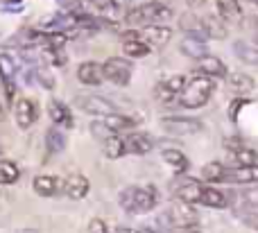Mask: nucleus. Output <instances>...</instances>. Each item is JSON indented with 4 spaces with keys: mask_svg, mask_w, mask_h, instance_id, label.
<instances>
[{
    "mask_svg": "<svg viewBox=\"0 0 258 233\" xmlns=\"http://www.w3.org/2000/svg\"><path fill=\"white\" fill-rule=\"evenodd\" d=\"M179 48H181L183 54L197 59V61H200L202 57H206V54H209V43H206V39H204V36H200V34L183 36L181 43H179Z\"/></svg>",
    "mask_w": 258,
    "mask_h": 233,
    "instance_id": "9",
    "label": "nucleus"
},
{
    "mask_svg": "<svg viewBox=\"0 0 258 233\" xmlns=\"http://www.w3.org/2000/svg\"><path fill=\"white\" fill-rule=\"evenodd\" d=\"M224 181H231V184H258V163L256 166H238L233 170H227Z\"/></svg>",
    "mask_w": 258,
    "mask_h": 233,
    "instance_id": "15",
    "label": "nucleus"
},
{
    "mask_svg": "<svg viewBox=\"0 0 258 233\" xmlns=\"http://www.w3.org/2000/svg\"><path fill=\"white\" fill-rule=\"evenodd\" d=\"M45 147H48V152H52V154L63 152V147H66V136H63L59 129L50 127V129L45 131Z\"/></svg>",
    "mask_w": 258,
    "mask_h": 233,
    "instance_id": "27",
    "label": "nucleus"
},
{
    "mask_svg": "<svg viewBox=\"0 0 258 233\" xmlns=\"http://www.w3.org/2000/svg\"><path fill=\"white\" fill-rule=\"evenodd\" d=\"M224 175H227V168H224L220 161H211L202 168V177H204L206 181H211V184H220V181H224Z\"/></svg>",
    "mask_w": 258,
    "mask_h": 233,
    "instance_id": "28",
    "label": "nucleus"
},
{
    "mask_svg": "<svg viewBox=\"0 0 258 233\" xmlns=\"http://www.w3.org/2000/svg\"><path fill=\"white\" fill-rule=\"evenodd\" d=\"M213 89H215V84L211 77H204V75L192 77L190 82H186V89L181 91V100L179 102L186 109H200L209 102Z\"/></svg>",
    "mask_w": 258,
    "mask_h": 233,
    "instance_id": "3",
    "label": "nucleus"
},
{
    "mask_svg": "<svg viewBox=\"0 0 258 233\" xmlns=\"http://www.w3.org/2000/svg\"><path fill=\"white\" fill-rule=\"evenodd\" d=\"M86 233H109V231H107V224H104L100 217H95V220L89 222V231Z\"/></svg>",
    "mask_w": 258,
    "mask_h": 233,
    "instance_id": "37",
    "label": "nucleus"
},
{
    "mask_svg": "<svg viewBox=\"0 0 258 233\" xmlns=\"http://www.w3.org/2000/svg\"><path fill=\"white\" fill-rule=\"evenodd\" d=\"M104 154L109 159H120L125 154V140L120 136H111V138L104 140Z\"/></svg>",
    "mask_w": 258,
    "mask_h": 233,
    "instance_id": "32",
    "label": "nucleus"
},
{
    "mask_svg": "<svg viewBox=\"0 0 258 233\" xmlns=\"http://www.w3.org/2000/svg\"><path fill=\"white\" fill-rule=\"evenodd\" d=\"M122 140H125V152L138 154V157L152 152V147H154V140L147 134H143V131H134V134H129L127 138H122Z\"/></svg>",
    "mask_w": 258,
    "mask_h": 233,
    "instance_id": "11",
    "label": "nucleus"
},
{
    "mask_svg": "<svg viewBox=\"0 0 258 233\" xmlns=\"http://www.w3.org/2000/svg\"><path fill=\"white\" fill-rule=\"evenodd\" d=\"M186 3H188V7H202L206 0H186Z\"/></svg>",
    "mask_w": 258,
    "mask_h": 233,
    "instance_id": "41",
    "label": "nucleus"
},
{
    "mask_svg": "<svg viewBox=\"0 0 258 233\" xmlns=\"http://www.w3.org/2000/svg\"><path fill=\"white\" fill-rule=\"evenodd\" d=\"M0 77H3L5 84H14V77H16V61H14L9 54H0Z\"/></svg>",
    "mask_w": 258,
    "mask_h": 233,
    "instance_id": "31",
    "label": "nucleus"
},
{
    "mask_svg": "<svg viewBox=\"0 0 258 233\" xmlns=\"http://www.w3.org/2000/svg\"><path fill=\"white\" fill-rule=\"evenodd\" d=\"M170 36H172V32L165 25H150V27L138 30V39L145 41L147 45H163Z\"/></svg>",
    "mask_w": 258,
    "mask_h": 233,
    "instance_id": "14",
    "label": "nucleus"
},
{
    "mask_svg": "<svg viewBox=\"0 0 258 233\" xmlns=\"http://www.w3.org/2000/svg\"><path fill=\"white\" fill-rule=\"evenodd\" d=\"M91 131H93L98 138H102V140H107V138H111V136H116L107 125H104V120H102V122H93V125H91Z\"/></svg>",
    "mask_w": 258,
    "mask_h": 233,
    "instance_id": "35",
    "label": "nucleus"
},
{
    "mask_svg": "<svg viewBox=\"0 0 258 233\" xmlns=\"http://www.w3.org/2000/svg\"><path fill=\"white\" fill-rule=\"evenodd\" d=\"M16 233H39V231H36V229H18Z\"/></svg>",
    "mask_w": 258,
    "mask_h": 233,
    "instance_id": "43",
    "label": "nucleus"
},
{
    "mask_svg": "<svg viewBox=\"0 0 258 233\" xmlns=\"http://www.w3.org/2000/svg\"><path fill=\"white\" fill-rule=\"evenodd\" d=\"M57 3L61 5V7H75L77 0H57Z\"/></svg>",
    "mask_w": 258,
    "mask_h": 233,
    "instance_id": "40",
    "label": "nucleus"
},
{
    "mask_svg": "<svg viewBox=\"0 0 258 233\" xmlns=\"http://www.w3.org/2000/svg\"><path fill=\"white\" fill-rule=\"evenodd\" d=\"M168 217L174 226H181V229H188V226H195L197 224V213L190 204H183L177 202L172 208L168 211Z\"/></svg>",
    "mask_w": 258,
    "mask_h": 233,
    "instance_id": "8",
    "label": "nucleus"
},
{
    "mask_svg": "<svg viewBox=\"0 0 258 233\" xmlns=\"http://www.w3.org/2000/svg\"><path fill=\"white\" fill-rule=\"evenodd\" d=\"M161 127H163L168 134H174V136H190V134H200L202 129H204V125H202L200 120H195V118H163L161 120Z\"/></svg>",
    "mask_w": 258,
    "mask_h": 233,
    "instance_id": "5",
    "label": "nucleus"
},
{
    "mask_svg": "<svg viewBox=\"0 0 258 233\" xmlns=\"http://www.w3.org/2000/svg\"><path fill=\"white\" fill-rule=\"evenodd\" d=\"M179 27L188 34H200L204 36V27H202V16H195V14H183L179 18Z\"/></svg>",
    "mask_w": 258,
    "mask_h": 233,
    "instance_id": "29",
    "label": "nucleus"
},
{
    "mask_svg": "<svg viewBox=\"0 0 258 233\" xmlns=\"http://www.w3.org/2000/svg\"><path fill=\"white\" fill-rule=\"evenodd\" d=\"M224 147H227L231 154H236L238 149H242V147H245V143H242L240 138H227V140H224Z\"/></svg>",
    "mask_w": 258,
    "mask_h": 233,
    "instance_id": "38",
    "label": "nucleus"
},
{
    "mask_svg": "<svg viewBox=\"0 0 258 233\" xmlns=\"http://www.w3.org/2000/svg\"><path fill=\"white\" fill-rule=\"evenodd\" d=\"M222 23H238L242 18V7L238 0H215Z\"/></svg>",
    "mask_w": 258,
    "mask_h": 233,
    "instance_id": "16",
    "label": "nucleus"
},
{
    "mask_svg": "<svg viewBox=\"0 0 258 233\" xmlns=\"http://www.w3.org/2000/svg\"><path fill=\"white\" fill-rule=\"evenodd\" d=\"M18 177H21V170H18V166L14 161H0V186H12L18 181Z\"/></svg>",
    "mask_w": 258,
    "mask_h": 233,
    "instance_id": "25",
    "label": "nucleus"
},
{
    "mask_svg": "<svg viewBox=\"0 0 258 233\" xmlns=\"http://www.w3.org/2000/svg\"><path fill=\"white\" fill-rule=\"evenodd\" d=\"M200 204L211 206V208H224L229 202H227V197H224V193H220L218 188H209V186H204L202 197H200Z\"/></svg>",
    "mask_w": 258,
    "mask_h": 233,
    "instance_id": "24",
    "label": "nucleus"
},
{
    "mask_svg": "<svg viewBox=\"0 0 258 233\" xmlns=\"http://www.w3.org/2000/svg\"><path fill=\"white\" fill-rule=\"evenodd\" d=\"M118 202L132 215H143V213H150L156 206L159 195H156L154 186H129L120 193Z\"/></svg>",
    "mask_w": 258,
    "mask_h": 233,
    "instance_id": "1",
    "label": "nucleus"
},
{
    "mask_svg": "<svg viewBox=\"0 0 258 233\" xmlns=\"http://www.w3.org/2000/svg\"><path fill=\"white\" fill-rule=\"evenodd\" d=\"M34 193L41 195V197H52V195L59 193V188H61V181L57 179V177H50V175H41L34 179Z\"/></svg>",
    "mask_w": 258,
    "mask_h": 233,
    "instance_id": "19",
    "label": "nucleus"
},
{
    "mask_svg": "<svg viewBox=\"0 0 258 233\" xmlns=\"http://www.w3.org/2000/svg\"><path fill=\"white\" fill-rule=\"evenodd\" d=\"M197 70H200L204 77H224L227 75V66H224L218 57H213V54L202 57L200 63H197Z\"/></svg>",
    "mask_w": 258,
    "mask_h": 233,
    "instance_id": "17",
    "label": "nucleus"
},
{
    "mask_svg": "<svg viewBox=\"0 0 258 233\" xmlns=\"http://www.w3.org/2000/svg\"><path fill=\"white\" fill-rule=\"evenodd\" d=\"M163 161L168 163L177 175H183V172L188 170V166H190L188 159H186V154L179 152V149H163Z\"/></svg>",
    "mask_w": 258,
    "mask_h": 233,
    "instance_id": "21",
    "label": "nucleus"
},
{
    "mask_svg": "<svg viewBox=\"0 0 258 233\" xmlns=\"http://www.w3.org/2000/svg\"><path fill=\"white\" fill-rule=\"evenodd\" d=\"M102 70H104V80L113 82L118 86H127L129 80H132V61H127L122 57H109L102 63Z\"/></svg>",
    "mask_w": 258,
    "mask_h": 233,
    "instance_id": "4",
    "label": "nucleus"
},
{
    "mask_svg": "<svg viewBox=\"0 0 258 233\" xmlns=\"http://www.w3.org/2000/svg\"><path fill=\"white\" fill-rule=\"evenodd\" d=\"M75 104L82 109V111L91 113V116H111L116 113V107L109 102L107 98H100V95H77Z\"/></svg>",
    "mask_w": 258,
    "mask_h": 233,
    "instance_id": "6",
    "label": "nucleus"
},
{
    "mask_svg": "<svg viewBox=\"0 0 258 233\" xmlns=\"http://www.w3.org/2000/svg\"><path fill=\"white\" fill-rule=\"evenodd\" d=\"M89 188H91L89 179H86L84 175H77V172L63 181V193L71 199H84L86 195H89Z\"/></svg>",
    "mask_w": 258,
    "mask_h": 233,
    "instance_id": "13",
    "label": "nucleus"
},
{
    "mask_svg": "<svg viewBox=\"0 0 258 233\" xmlns=\"http://www.w3.org/2000/svg\"><path fill=\"white\" fill-rule=\"evenodd\" d=\"M202 27H204V36H215V39H224L227 36V27L218 16H202Z\"/></svg>",
    "mask_w": 258,
    "mask_h": 233,
    "instance_id": "23",
    "label": "nucleus"
},
{
    "mask_svg": "<svg viewBox=\"0 0 258 233\" xmlns=\"http://www.w3.org/2000/svg\"><path fill=\"white\" fill-rule=\"evenodd\" d=\"M233 161L238 163V166H256L258 163V154L254 152V149H249V147H242V149H238L236 154H233Z\"/></svg>",
    "mask_w": 258,
    "mask_h": 233,
    "instance_id": "33",
    "label": "nucleus"
},
{
    "mask_svg": "<svg viewBox=\"0 0 258 233\" xmlns=\"http://www.w3.org/2000/svg\"><path fill=\"white\" fill-rule=\"evenodd\" d=\"M48 113H50V120L54 125H61V127H73V116L68 111V107L59 100H50L48 102Z\"/></svg>",
    "mask_w": 258,
    "mask_h": 233,
    "instance_id": "18",
    "label": "nucleus"
},
{
    "mask_svg": "<svg viewBox=\"0 0 258 233\" xmlns=\"http://www.w3.org/2000/svg\"><path fill=\"white\" fill-rule=\"evenodd\" d=\"M118 233H143V231H136V229H118Z\"/></svg>",
    "mask_w": 258,
    "mask_h": 233,
    "instance_id": "42",
    "label": "nucleus"
},
{
    "mask_svg": "<svg viewBox=\"0 0 258 233\" xmlns=\"http://www.w3.org/2000/svg\"><path fill=\"white\" fill-rule=\"evenodd\" d=\"M251 3H254V5H256V7H258V0H251Z\"/></svg>",
    "mask_w": 258,
    "mask_h": 233,
    "instance_id": "44",
    "label": "nucleus"
},
{
    "mask_svg": "<svg viewBox=\"0 0 258 233\" xmlns=\"http://www.w3.org/2000/svg\"><path fill=\"white\" fill-rule=\"evenodd\" d=\"M154 95H156V100H159V102H161V104H168V102H172V98H174V95H172V93H170V91H168V89H165V86H163V84H159V86H156Z\"/></svg>",
    "mask_w": 258,
    "mask_h": 233,
    "instance_id": "36",
    "label": "nucleus"
},
{
    "mask_svg": "<svg viewBox=\"0 0 258 233\" xmlns=\"http://www.w3.org/2000/svg\"><path fill=\"white\" fill-rule=\"evenodd\" d=\"M233 52L240 59L242 63H249V66H258V48L254 43H247V41H236L233 43Z\"/></svg>",
    "mask_w": 258,
    "mask_h": 233,
    "instance_id": "20",
    "label": "nucleus"
},
{
    "mask_svg": "<svg viewBox=\"0 0 258 233\" xmlns=\"http://www.w3.org/2000/svg\"><path fill=\"white\" fill-rule=\"evenodd\" d=\"M245 104H247V100H245V98H238L236 102L231 104V109H229V116H231V120H236V118H238V109L245 107Z\"/></svg>",
    "mask_w": 258,
    "mask_h": 233,
    "instance_id": "39",
    "label": "nucleus"
},
{
    "mask_svg": "<svg viewBox=\"0 0 258 233\" xmlns=\"http://www.w3.org/2000/svg\"><path fill=\"white\" fill-rule=\"evenodd\" d=\"M227 84L231 86L236 93H249V91H254V77L245 75V72H229V80Z\"/></svg>",
    "mask_w": 258,
    "mask_h": 233,
    "instance_id": "22",
    "label": "nucleus"
},
{
    "mask_svg": "<svg viewBox=\"0 0 258 233\" xmlns=\"http://www.w3.org/2000/svg\"><path fill=\"white\" fill-rule=\"evenodd\" d=\"M202 190H204V184H200L197 179H179L174 184V195H177L179 202L183 204H200Z\"/></svg>",
    "mask_w": 258,
    "mask_h": 233,
    "instance_id": "7",
    "label": "nucleus"
},
{
    "mask_svg": "<svg viewBox=\"0 0 258 233\" xmlns=\"http://www.w3.org/2000/svg\"><path fill=\"white\" fill-rule=\"evenodd\" d=\"M136 122H138L136 118H127V116H120V113H111V116L104 118V125H107L113 134H118V131H122V129H132Z\"/></svg>",
    "mask_w": 258,
    "mask_h": 233,
    "instance_id": "26",
    "label": "nucleus"
},
{
    "mask_svg": "<svg viewBox=\"0 0 258 233\" xmlns=\"http://www.w3.org/2000/svg\"><path fill=\"white\" fill-rule=\"evenodd\" d=\"M14 116H16V122L21 129H27L36 122V104L27 98H21L16 102V109H14Z\"/></svg>",
    "mask_w": 258,
    "mask_h": 233,
    "instance_id": "10",
    "label": "nucleus"
},
{
    "mask_svg": "<svg viewBox=\"0 0 258 233\" xmlns=\"http://www.w3.org/2000/svg\"><path fill=\"white\" fill-rule=\"evenodd\" d=\"M186 82L188 80L183 75H172V77H168L165 82H161V84H163L172 95H181V91L186 89Z\"/></svg>",
    "mask_w": 258,
    "mask_h": 233,
    "instance_id": "34",
    "label": "nucleus"
},
{
    "mask_svg": "<svg viewBox=\"0 0 258 233\" xmlns=\"http://www.w3.org/2000/svg\"><path fill=\"white\" fill-rule=\"evenodd\" d=\"M77 80L86 86H98L104 82V70L100 63L95 61H84L80 68H77Z\"/></svg>",
    "mask_w": 258,
    "mask_h": 233,
    "instance_id": "12",
    "label": "nucleus"
},
{
    "mask_svg": "<svg viewBox=\"0 0 258 233\" xmlns=\"http://www.w3.org/2000/svg\"><path fill=\"white\" fill-rule=\"evenodd\" d=\"M172 16V9L163 3H147V5H141V7H134L132 12H127L125 21L129 25H143V27H150L154 23H163V21H170Z\"/></svg>",
    "mask_w": 258,
    "mask_h": 233,
    "instance_id": "2",
    "label": "nucleus"
},
{
    "mask_svg": "<svg viewBox=\"0 0 258 233\" xmlns=\"http://www.w3.org/2000/svg\"><path fill=\"white\" fill-rule=\"evenodd\" d=\"M122 50H125L127 57H145L150 52V45L141 39H129V41H122Z\"/></svg>",
    "mask_w": 258,
    "mask_h": 233,
    "instance_id": "30",
    "label": "nucleus"
}]
</instances>
